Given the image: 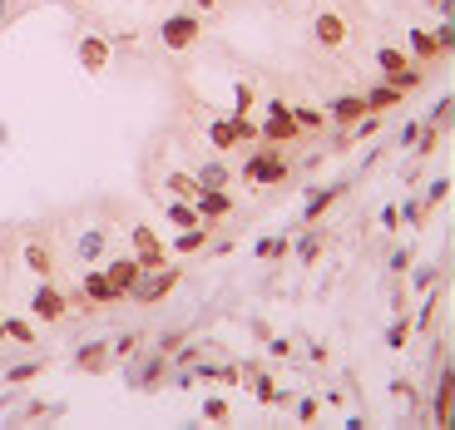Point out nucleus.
I'll return each instance as SVG.
<instances>
[{"instance_id":"1","label":"nucleus","mask_w":455,"mask_h":430,"mask_svg":"<svg viewBox=\"0 0 455 430\" xmlns=\"http://www.w3.org/2000/svg\"><path fill=\"white\" fill-rule=\"evenodd\" d=\"M247 178H252V183H282V178H287V163H282L277 154H252V158H247Z\"/></svg>"},{"instance_id":"2","label":"nucleus","mask_w":455,"mask_h":430,"mask_svg":"<svg viewBox=\"0 0 455 430\" xmlns=\"http://www.w3.org/2000/svg\"><path fill=\"white\" fill-rule=\"evenodd\" d=\"M193 35H198V20H193V15H173V20H164V45H168V50H183Z\"/></svg>"},{"instance_id":"3","label":"nucleus","mask_w":455,"mask_h":430,"mask_svg":"<svg viewBox=\"0 0 455 430\" xmlns=\"http://www.w3.org/2000/svg\"><path fill=\"white\" fill-rule=\"evenodd\" d=\"M134 247H139V267H144V272L164 267V247H159V237H154L149 227H139V232H134Z\"/></svg>"},{"instance_id":"4","label":"nucleus","mask_w":455,"mask_h":430,"mask_svg":"<svg viewBox=\"0 0 455 430\" xmlns=\"http://www.w3.org/2000/svg\"><path fill=\"white\" fill-rule=\"evenodd\" d=\"M105 282L114 287V297H124V292H134V282H139V262H114L109 272H105Z\"/></svg>"},{"instance_id":"5","label":"nucleus","mask_w":455,"mask_h":430,"mask_svg":"<svg viewBox=\"0 0 455 430\" xmlns=\"http://www.w3.org/2000/svg\"><path fill=\"white\" fill-rule=\"evenodd\" d=\"M317 40H322V45H341V40H346L341 15H317Z\"/></svg>"},{"instance_id":"6","label":"nucleus","mask_w":455,"mask_h":430,"mask_svg":"<svg viewBox=\"0 0 455 430\" xmlns=\"http://www.w3.org/2000/svg\"><path fill=\"white\" fill-rule=\"evenodd\" d=\"M35 312H40V317H50V322H55V317H60V312H65V297H60V292H55V287H40V297H35Z\"/></svg>"},{"instance_id":"7","label":"nucleus","mask_w":455,"mask_h":430,"mask_svg":"<svg viewBox=\"0 0 455 430\" xmlns=\"http://www.w3.org/2000/svg\"><path fill=\"white\" fill-rule=\"evenodd\" d=\"M292 134H297L292 114H287V109H272V119H267V139H292Z\"/></svg>"},{"instance_id":"8","label":"nucleus","mask_w":455,"mask_h":430,"mask_svg":"<svg viewBox=\"0 0 455 430\" xmlns=\"http://www.w3.org/2000/svg\"><path fill=\"white\" fill-rule=\"evenodd\" d=\"M80 50H85V70H105V60H109V45L105 40H85Z\"/></svg>"},{"instance_id":"9","label":"nucleus","mask_w":455,"mask_h":430,"mask_svg":"<svg viewBox=\"0 0 455 430\" xmlns=\"http://www.w3.org/2000/svg\"><path fill=\"white\" fill-rule=\"evenodd\" d=\"M198 208H203V217H218V213H228L232 203H228V193H218V188H203V198H198Z\"/></svg>"},{"instance_id":"10","label":"nucleus","mask_w":455,"mask_h":430,"mask_svg":"<svg viewBox=\"0 0 455 430\" xmlns=\"http://www.w3.org/2000/svg\"><path fill=\"white\" fill-rule=\"evenodd\" d=\"M105 361H109V346H100V341L80 351V366H85V371H105Z\"/></svg>"},{"instance_id":"11","label":"nucleus","mask_w":455,"mask_h":430,"mask_svg":"<svg viewBox=\"0 0 455 430\" xmlns=\"http://www.w3.org/2000/svg\"><path fill=\"white\" fill-rule=\"evenodd\" d=\"M411 50H416V60H436V55H441V45H436V35H421V30L411 35Z\"/></svg>"},{"instance_id":"12","label":"nucleus","mask_w":455,"mask_h":430,"mask_svg":"<svg viewBox=\"0 0 455 430\" xmlns=\"http://www.w3.org/2000/svg\"><path fill=\"white\" fill-rule=\"evenodd\" d=\"M85 292H90L95 302H114V287H109V282H105V272H95V277L85 282Z\"/></svg>"},{"instance_id":"13","label":"nucleus","mask_w":455,"mask_h":430,"mask_svg":"<svg viewBox=\"0 0 455 430\" xmlns=\"http://www.w3.org/2000/svg\"><path fill=\"white\" fill-rule=\"evenodd\" d=\"M168 217H173L178 227H198V208H188V203H173V208H168Z\"/></svg>"},{"instance_id":"14","label":"nucleus","mask_w":455,"mask_h":430,"mask_svg":"<svg viewBox=\"0 0 455 430\" xmlns=\"http://www.w3.org/2000/svg\"><path fill=\"white\" fill-rule=\"evenodd\" d=\"M396 100H401V90H396V85H386V90H376V95H371L366 104H371V109H391Z\"/></svg>"},{"instance_id":"15","label":"nucleus","mask_w":455,"mask_h":430,"mask_svg":"<svg viewBox=\"0 0 455 430\" xmlns=\"http://www.w3.org/2000/svg\"><path fill=\"white\" fill-rule=\"evenodd\" d=\"M361 100H337V104H332V114H337V119H356V114H361Z\"/></svg>"},{"instance_id":"16","label":"nucleus","mask_w":455,"mask_h":430,"mask_svg":"<svg viewBox=\"0 0 455 430\" xmlns=\"http://www.w3.org/2000/svg\"><path fill=\"white\" fill-rule=\"evenodd\" d=\"M337 193H341V188H327V193H317V198H312V208H307V217H322V213H327V203H332Z\"/></svg>"},{"instance_id":"17","label":"nucleus","mask_w":455,"mask_h":430,"mask_svg":"<svg viewBox=\"0 0 455 430\" xmlns=\"http://www.w3.org/2000/svg\"><path fill=\"white\" fill-rule=\"evenodd\" d=\"M80 252H85V257H100V252H105V237H100V232H90V237L80 242Z\"/></svg>"},{"instance_id":"18","label":"nucleus","mask_w":455,"mask_h":430,"mask_svg":"<svg viewBox=\"0 0 455 430\" xmlns=\"http://www.w3.org/2000/svg\"><path fill=\"white\" fill-rule=\"evenodd\" d=\"M228 183V168H208V173H203V188H223Z\"/></svg>"},{"instance_id":"19","label":"nucleus","mask_w":455,"mask_h":430,"mask_svg":"<svg viewBox=\"0 0 455 430\" xmlns=\"http://www.w3.org/2000/svg\"><path fill=\"white\" fill-rule=\"evenodd\" d=\"M203 416H208V421H228V406H223V401H208Z\"/></svg>"},{"instance_id":"20","label":"nucleus","mask_w":455,"mask_h":430,"mask_svg":"<svg viewBox=\"0 0 455 430\" xmlns=\"http://www.w3.org/2000/svg\"><path fill=\"white\" fill-rule=\"evenodd\" d=\"M5 331H10L15 341H30V326H25V322H5Z\"/></svg>"},{"instance_id":"21","label":"nucleus","mask_w":455,"mask_h":430,"mask_svg":"<svg viewBox=\"0 0 455 430\" xmlns=\"http://www.w3.org/2000/svg\"><path fill=\"white\" fill-rule=\"evenodd\" d=\"M381 65H386V70L396 75V70H401V55H396V50H381Z\"/></svg>"},{"instance_id":"22","label":"nucleus","mask_w":455,"mask_h":430,"mask_svg":"<svg viewBox=\"0 0 455 430\" xmlns=\"http://www.w3.org/2000/svg\"><path fill=\"white\" fill-rule=\"evenodd\" d=\"M282 247H287V242H277V237H267V242H262V257H282Z\"/></svg>"},{"instance_id":"23","label":"nucleus","mask_w":455,"mask_h":430,"mask_svg":"<svg viewBox=\"0 0 455 430\" xmlns=\"http://www.w3.org/2000/svg\"><path fill=\"white\" fill-rule=\"evenodd\" d=\"M30 262H35V267L45 272V267H50V252H45V247H30Z\"/></svg>"},{"instance_id":"24","label":"nucleus","mask_w":455,"mask_h":430,"mask_svg":"<svg viewBox=\"0 0 455 430\" xmlns=\"http://www.w3.org/2000/svg\"><path fill=\"white\" fill-rule=\"evenodd\" d=\"M5 20H10V0H0V25H5Z\"/></svg>"},{"instance_id":"25","label":"nucleus","mask_w":455,"mask_h":430,"mask_svg":"<svg viewBox=\"0 0 455 430\" xmlns=\"http://www.w3.org/2000/svg\"><path fill=\"white\" fill-rule=\"evenodd\" d=\"M203 5H213V0H203Z\"/></svg>"}]
</instances>
